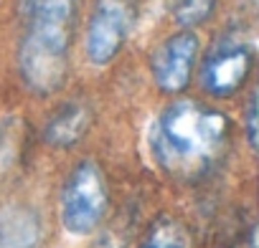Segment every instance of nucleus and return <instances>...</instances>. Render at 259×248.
I'll list each match as a JSON object with an SVG mask.
<instances>
[{"label": "nucleus", "instance_id": "8", "mask_svg": "<svg viewBox=\"0 0 259 248\" xmlns=\"http://www.w3.org/2000/svg\"><path fill=\"white\" fill-rule=\"evenodd\" d=\"M87 127H89V109L81 101L64 104L46 124V142L56 147H69L81 140Z\"/></svg>", "mask_w": 259, "mask_h": 248}, {"label": "nucleus", "instance_id": "9", "mask_svg": "<svg viewBox=\"0 0 259 248\" xmlns=\"http://www.w3.org/2000/svg\"><path fill=\"white\" fill-rule=\"evenodd\" d=\"M140 248H191V238H188V230L178 220L160 218L150 228V233Z\"/></svg>", "mask_w": 259, "mask_h": 248}, {"label": "nucleus", "instance_id": "10", "mask_svg": "<svg viewBox=\"0 0 259 248\" xmlns=\"http://www.w3.org/2000/svg\"><path fill=\"white\" fill-rule=\"evenodd\" d=\"M213 6H216V0H176L173 18L178 26L191 28V26H198L208 18Z\"/></svg>", "mask_w": 259, "mask_h": 248}, {"label": "nucleus", "instance_id": "4", "mask_svg": "<svg viewBox=\"0 0 259 248\" xmlns=\"http://www.w3.org/2000/svg\"><path fill=\"white\" fill-rule=\"evenodd\" d=\"M135 26V0H97L89 28H87V56L92 64H109L124 46Z\"/></svg>", "mask_w": 259, "mask_h": 248}, {"label": "nucleus", "instance_id": "6", "mask_svg": "<svg viewBox=\"0 0 259 248\" xmlns=\"http://www.w3.org/2000/svg\"><path fill=\"white\" fill-rule=\"evenodd\" d=\"M196 56H198V38L191 31L170 36L153 53V79H155V84L168 94L183 91L191 81Z\"/></svg>", "mask_w": 259, "mask_h": 248}, {"label": "nucleus", "instance_id": "3", "mask_svg": "<svg viewBox=\"0 0 259 248\" xmlns=\"http://www.w3.org/2000/svg\"><path fill=\"white\" fill-rule=\"evenodd\" d=\"M107 210V182L94 162H81L66 180L61 195V220L69 233L87 235L97 228Z\"/></svg>", "mask_w": 259, "mask_h": 248}, {"label": "nucleus", "instance_id": "1", "mask_svg": "<svg viewBox=\"0 0 259 248\" xmlns=\"http://www.w3.org/2000/svg\"><path fill=\"white\" fill-rule=\"evenodd\" d=\"M229 140V119L198 101L183 99L165 106L153 130L150 152L173 177H201L221 157Z\"/></svg>", "mask_w": 259, "mask_h": 248}, {"label": "nucleus", "instance_id": "7", "mask_svg": "<svg viewBox=\"0 0 259 248\" xmlns=\"http://www.w3.org/2000/svg\"><path fill=\"white\" fill-rule=\"evenodd\" d=\"M41 240L38 213L26 205L0 210V248H36Z\"/></svg>", "mask_w": 259, "mask_h": 248}, {"label": "nucleus", "instance_id": "5", "mask_svg": "<svg viewBox=\"0 0 259 248\" xmlns=\"http://www.w3.org/2000/svg\"><path fill=\"white\" fill-rule=\"evenodd\" d=\"M251 66H254L251 43L244 36L231 33L213 43V48L203 61L201 79L213 96H231L234 91L241 89V84L251 74Z\"/></svg>", "mask_w": 259, "mask_h": 248}, {"label": "nucleus", "instance_id": "2", "mask_svg": "<svg viewBox=\"0 0 259 248\" xmlns=\"http://www.w3.org/2000/svg\"><path fill=\"white\" fill-rule=\"evenodd\" d=\"M79 0H21L23 38L18 69L26 86L41 96L64 86Z\"/></svg>", "mask_w": 259, "mask_h": 248}, {"label": "nucleus", "instance_id": "11", "mask_svg": "<svg viewBox=\"0 0 259 248\" xmlns=\"http://www.w3.org/2000/svg\"><path fill=\"white\" fill-rule=\"evenodd\" d=\"M256 94H251V99H249V109H246V140H249V145H251V150H256Z\"/></svg>", "mask_w": 259, "mask_h": 248}]
</instances>
